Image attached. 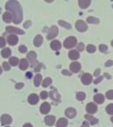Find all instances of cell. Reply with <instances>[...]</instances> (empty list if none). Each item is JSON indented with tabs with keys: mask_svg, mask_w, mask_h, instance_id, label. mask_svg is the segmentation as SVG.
Instances as JSON below:
<instances>
[{
	"mask_svg": "<svg viewBox=\"0 0 113 127\" xmlns=\"http://www.w3.org/2000/svg\"><path fill=\"white\" fill-rule=\"evenodd\" d=\"M99 50H100V51H102V52H106L108 50V47L106 45H104V44H101V45L99 46Z\"/></svg>",
	"mask_w": 113,
	"mask_h": 127,
	"instance_id": "obj_37",
	"label": "cell"
},
{
	"mask_svg": "<svg viewBox=\"0 0 113 127\" xmlns=\"http://www.w3.org/2000/svg\"><path fill=\"white\" fill-rule=\"evenodd\" d=\"M75 27L78 31H79V32H85V31H87V24H86L85 21H83V20H78V21H76Z\"/></svg>",
	"mask_w": 113,
	"mask_h": 127,
	"instance_id": "obj_4",
	"label": "cell"
},
{
	"mask_svg": "<svg viewBox=\"0 0 113 127\" xmlns=\"http://www.w3.org/2000/svg\"><path fill=\"white\" fill-rule=\"evenodd\" d=\"M3 67H4V71H10L11 67H10V64H9V63H7V62H4L3 63Z\"/></svg>",
	"mask_w": 113,
	"mask_h": 127,
	"instance_id": "obj_36",
	"label": "cell"
},
{
	"mask_svg": "<svg viewBox=\"0 0 113 127\" xmlns=\"http://www.w3.org/2000/svg\"><path fill=\"white\" fill-rule=\"evenodd\" d=\"M28 67V63L27 61V59H21L20 61V69L24 71V70H27Z\"/></svg>",
	"mask_w": 113,
	"mask_h": 127,
	"instance_id": "obj_23",
	"label": "cell"
},
{
	"mask_svg": "<svg viewBox=\"0 0 113 127\" xmlns=\"http://www.w3.org/2000/svg\"><path fill=\"white\" fill-rule=\"evenodd\" d=\"M5 44H6L5 40H4L3 37H0V48L4 47V46H5Z\"/></svg>",
	"mask_w": 113,
	"mask_h": 127,
	"instance_id": "obj_40",
	"label": "cell"
},
{
	"mask_svg": "<svg viewBox=\"0 0 113 127\" xmlns=\"http://www.w3.org/2000/svg\"><path fill=\"white\" fill-rule=\"evenodd\" d=\"M6 127H8V126H6Z\"/></svg>",
	"mask_w": 113,
	"mask_h": 127,
	"instance_id": "obj_56",
	"label": "cell"
},
{
	"mask_svg": "<svg viewBox=\"0 0 113 127\" xmlns=\"http://www.w3.org/2000/svg\"><path fill=\"white\" fill-rule=\"evenodd\" d=\"M58 28L56 26H52L51 28H50L49 30V33H48V35H47V39L48 40H51L53 38H55L56 36L58 35Z\"/></svg>",
	"mask_w": 113,
	"mask_h": 127,
	"instance_id": "obj_3",
	"label": "cell"
},
{
	"mask_svg": "<svg viewBox=\"0 0 113 127\" xmlns=\"http://www.w3.org/2000/svg\"><path fill=\"white\" fill-rule=\"evenodd\" d=\"M111 46H112V47H113V40H112V41H111Z\"/></svg>",
	"mask_w": 113,
	"mask_h": 127,
	"instance_id": "obj_54",
	"label": "cell"
},
{
	"mask_svg": "<svg viewBox=\"0 0 113 127\" xmlns=\"http://www.w3.org/2000/svg\"><path fill=\"white\" fill-rule=\"evenodd\" d=\"M66 116L69 118H74L76 116V110L74 108H68L66 110Z\"/></svg>",
	"mask_w": 113,
	"mask_h": 127,
	"instance_id": "obj_12",
	"label": "cell"
},
{
	"mask_svg": "<svg viewBox=\"0 0 113 127\" xmlns=\"http://www.w3.org/2000/svg\"><path fill=\"white\" fill-rule=\"evenodd\" d=\"M50 47L53 50H58L61 49V43L59 41H53L50 43Z\"/></svg>",
	"mask_w": 113,
	"mask_h": 127,
	"instance_id": "obj_19",
	"label": "cell"
},
{
	"mask_svg": "<svg viewBox=\"0 0 113 127\" xmlns=\"http://www.w3.org/2000/svg\"><path fill=\"white\" fill-rule=\"evenodd\" d=\"M100 72H101V70H100V69H96L94 74H95V76H98L100 74Z\"/></svg>",
	"mask_w": 113,
	"mask_h": 127,
	"instance_id": "obj_47",
	"label": "cell"
},
{
	"mask_svg": "<svg viewBox=\"0 0 113 127\" xmlns=\"http://www.w3.org/2000/svg\"><path fill=\"white\" fill-rule=\"evenodd\" d=\"M85 118L87 119V120H88V121L91 123V125H95V124L98 123V120L95 117H92V116L90 115H85Z\"/></svg>",
	"mask_w": 113,
	"mask_h": 127,
	"instance_id": "obj_25",
	"label": "cell"
},
{
	"mask_svg": "<svg viewBox=\"0 0 113 127\" xmlns=\"http://www.w3.org/2000/svg\"><path fill=\"white\" fill-rule=\"evenodd\" d=\"M90 0H79V5L82 9H86L88 7V5L90 4Z\"/></svg>",
	"mask_w": 113,
	"mask_h": 127,
	"instance_id": "obj_21",
	"label": "cell"
},
{
	"mask_svg": "<svg viewBox=\"0 0 113 127\" xmlns=\"http://www.w3.org/2000/svg\"><path fill=\"white\" fill-rule=\"evenodd\" d=\"M76 98H77L78 101H83L86 98V95L83 92H78L77 95H76Z\"/></svg>",
	"mask_w": 113,
	"mask_h": 127,
	"instance_id": "obj_31",
	"label": "cell"
},
{
	"mask_svg": "<svg viewBox=\"0 0 113 127\" xmlns=\"http://www.w3.org/2000/svg\"><path fill=\"white\" fill-rule=\"evenodd\" d=\"M40 68H41V64H38L37 67L35 68V71H40Z\"/></svg>",
	"mask_w": 113,
	"mask_h": 127,
	"instance_id": "obj_48",
	"label": "cell"
},
{
	"mask_svg": "<svg viewBox=\"0 0 113 127\" xmlns=\"http://www.w3.org/2000/svg\"><path fill=\"white\" fill-rule=\"evenodd\" d=\"M41 81H42V76L41 74H37V75L35 77L34 79V84L36 87H39L40 84H41Z\"/></svg>",
	"mask_w": 113,
	"mask_h": 127,
	"instance_id": "obj_27",
	"label": "cell"
},
{
	"mask_svg": "<svg viewBox=\"0 0 113 127\" xmlns=\"http://www.w3.org/2000/svg\"><path fill=\"white\" fill-rule=\"evenodd\" d=\"M5 9L12 13L13 17V22L15 24H20L22 20V8L18 1L11 0L8 1L5 4Z\"/></svg>",
	"mask_w": 113,
	"mask_h": 127,
	"instance_id": "obj_1",
	"label": "cell"
},
{
	"mask_svg": "<svg viewBox=\"0 0 113 127\" xmlns=\"http://www.w3.org/2000/svg\"><path fill=\"white\" fill-rule=\"evenodd\" d=\"M104 76H106V77H108V79H111V76H110L109 74L105 73V74H104Z\"/></svg>",
	"mask_w": 113,
	"mask_h": 127,
	"instance_id": "obj_52",
	"label": "cell"
},
{
	"mask_svg": "<svg viewBox=\"0 0 113 127\" xmlns=\"http://www.w3.org/2000/svg\"><path fill=\"white\" fill-rule=\"evenodd\" d=\"M7 42L10 45H15L18 42V37L15 34H10L7 38Z\"/></svg>",
	"mask_w": 113,
	"mask_h": 127,
	"instance_id": "obj_13",
	"label": "cell"
},
{
	"mask_svg": "<svg viewBox=\"0 0 113 127\" xmlns=\"http://www.w3.org/2000/svg\"><path fill=\"white\" fill-rule=\"evenodd\" d=\"M28 58L30 62H35L36 60V54L35 53L34 51H30L29 53L28 54Z\"/></svg>",
	"mask_w": 113,
	"mask_h": 127,
	"instance_id": "obj_26",
	"label": "cell"
},
{
	"mask_svg": "<svg viewBox=\"0 0 113 127\" xmlns=\"http://www.w3.org/2000/svg\"><path fill=\"white\" fill-rule=\"evenodd\" d=\"M81 127H88V124H87V122H84V123L82 124Z\"/></svg>",
	"mask_w": 113,
	"mask_h": 127,
	"instance_id": "obj_50",
	"label": "cell"
},
{
	"mask_svg": "<svg viewBox=\"0 0 113 127\" xmlns=\"http://www.w3.org/2000/svg\"><path fill=\"white\" fill-rule=\"evenodd\" d=\"M12 122V117H11V116L4 114V115H3L2 117H1V123H2L3 125H10Z\"/></svg>",
	"mask_w": 113,
	"mask_h": 127,
	"instance_id": "obj_8",
	"label": "cell"
},
{
	"mask_svg": "<svg viewBox=\"0 0 113 127\" xmlns=\"http://www.w3.org/2000/svg\"><path fill=\"white\" fill-rule=\"evenodd\" d=\"M111 65H113V61H112V60H108V61L105 63L106 67H110V66H111Z\"/></svg>",
	"mask_w": 113,
	"mask_h": 127,
	"instance_id": "obj_42",
	"label": "cell"
},
{
	"mask_svg": "<svg viewBox=\"0 0 113 127\" xmlns=\"http://www.w3.org/2000/svg\"><path fill=\"white\" fill-rule=\"evenodd\" d=\"M23 86H24L23 83H17V84H16V86H15V87L17 88V89H20V88H22V87H23Z\"/></svg>",
	"mask_w": 113,
	"mask_h": 127,
	"instance_id": "obj_44",
	"label": "cell"
},
{
	"mask_svg": "<svg viewBox=\"0 0 113 127\" xmlns=\"http://www.w3.org/2000/svg\"><path fill=\"white\" fill-rule=\"evenodd\" d=\"M30 26H31V21H29V20H28V21H27L26 23L24 24V28H28V27H30Z\"/></svg>",
	"mask_w": 113,
	"mask_h": 127,
	"instance_id": "obj_46",
	"label": "cell"
},
{
	"mask_svg": "<svg viewBox=\"0 0 113 127\" xmlns=\"http://www.w3.org/2000/svg\"><path fill=\"white\" fill-rule=\"evenodd\" d=\"M31 76H32L31 72H28V73H27V77H31Z\"/></svg>",
	"mask_w": 113,
	"mask_h": 127,
	"instance_id": "obj_51",
	"label": "cell"
},
{
	"mask_svg": "<svg viewBox=\"0 0 113 127\" xmlns=\"http://www.w3.org/2000/svg\"><path fill=\"white\" fill-rule=\"evenodd\" d=\"M28 101L30 104H33V105H34V104H36V103L39 101V97H38V95H36V94H32V95H30L29 96H28Z\"/></svg>",
	"mask_w": 113,
	"mask_h": 127,
	"instance_id": "obj_10",
	"label": "cell"
},
{
	"mask_svg": "<svg viewBox=\"0 0 113 127\" xmlns=\"http://www.w3.org/2000/svg\"><path fill=\"white\" fill-rule=\"evenodd\" d=\"M9 64H10L12 66H16L19 64V59L17 58H14V57H12V58H10V61H9Z\"/></svg>",
	"mask_w": 113,
	"mask_h": 127,
	"instance_id": "obj_29",
	"label": "cell"
},
{
	"mask_svg": "<svg viewBox=\"0 0 113 127\" xmlns=\"http://www.w3.org/2000/svg\"><path fill=\"white\" fill-rule=\"evenodd\" d=\"M68 125V122L66 118H60L57 123V127H66Z\"/></svg>",
	"mask_w": 113,
	"mask_h": 127,
	"instance_id": "obj_22",
	"label": "cell"
},
{
	"mask_svg": "<svg viewBox=\"0 0 113 127\" xmlns=\"http://www.w3.org/2000/svg\"><path fill=\"white\" fill-rule=\"evenodd\" d=\"M106 111H107V113L110 114V115H113V104H109L106 108Z\"/></svg>",
	"mask_w": 113,
	"mask_h": 127,
	"instance_id": "obj_34",
	"label": "cell"
},
{
	"mask_svg": "<svg viewBox=\"0 0 113 127\" xmlns=\"http://www.w3.org/2000/svg\"><path fill=\"white\" fill-rule=\"evenodd\" d=\"M77 50H79V51H82V50H84V44H83V42H79V43L78 44Z\"/></svg>",
	"mask_w": 113,
	"mask_h": 127,
	"instance_id": "obj_41",
	"label": "cell"
},
{
	"mask_svg": "<svg viewBox=\"0 0 113 127\" xmlns=\"http://www.w3.org/2000/svg\"><path fill=\"white\" fill-rule=\"evenodd\" d=\"M81 81L84 85H89L92 81V76L89 73H84L81 76Z\"/></svg>",
	"mask_w": 113,
	"mask_h": 127,
	"instance_id": "obj_7",
	"label": "cell"
},
{
	"mask_svg": "<svg viewBox=\"0 0 113 127\" xmlns=\"http://www.w3.org/2000/svg\"><path fill=\"white\" fill-rule=\"evenodd\" d=\"M111 122H112V123H113V117H111Z\"/></svg>",
	"mask_w": 113,
	"mask_h": 127,
	"instance_id": "obj_55",
	"label": "cell"
},
{
	"mask_svg": "<svg viewBox=\"0 0 113 127\" xmlns=\"http://www.w3.org/2000/svg\"><path fill=\"white\" fill-rule=\"evenodd\" d=\"M86 109H87V113L94 114V113H95V112L97 111V106L95 105V103L89 102V103H87V108H86Z\"/></svg>",
	"mask_w": 113,
	"mask_h": 127,
	"instance_id": "obj_6",
	"label": "cell"
},
{
	"mask_svg": "<svg viewBox=\"0 0 113 127\" xmlns=\"http://www.w3.org/2000/svg\"><path fill=\"white\" fill-rule=\"evenodd\" d=\"M94 100L96 103L98 104H102V103L104 101V96L101 94H97V95H95V97H94Z\"/></svg>",
	"mask_w": 113,
	"mask_h": 127,
	"instance_id": "obj_20",
	"label": "cell"
},
{
	"mask_svg": "<svg viewBox=\"0 0 113 127\" xmlns=\"http://www.w3.org/2000/svg\"><path fill=\"white\" fill-rule=\"evenodd\" d=\"M87 23H92V24H98L100 22V20L96 18H94V17H88L87 19Z\"/></svg>",
	"mask_w": 113,
	"mask_h": 127,
	"instance_id": "obj_30",
	"label": "cell"
},
{
	"mask_svg": "<svg viewBox=\"0 0 113 127\" xmlns=\"http://www.w3.org/2000/svg\"><path fill=\"white\" fill-rule=\"evenodd\" d=\"M106 97L109 100H113V90H109L106 93Z\"/></svg>",
	"mask_w": 113,
	"mask_h": 127,
	"instance_id": "obj_35",
	"label": "cell"
},
{
	"mask_svg": "<svg viewBox=\"0 0 113 127\" xmlns=\"http://www.w3.org/2000/svg\"><path fill=\"white\" fill-rule=\"evenodd\" d=\"M95 47L94 45H92V44H89V45H87V52H89V53H94V52L95 51Z\"/></svg>",
	"mask_w": 113,
	"mask_h": 127,
	"instance_id": "obj_33",
	"label": "cell"
},
{
	"mask_svg": "<svg viewBox=\"0 0 113 127\" xmlns=\"http://www.w3.org/2000/svg\"><path fill=\"white\" fill-rule=\"evenodd\" d=\"M45 124L47 125H50V126H51V125H53L54 124H55V121H56V118L54 116H47V117H45Z\"/></svg>",
	"mask_w": 113,
	"mask_h": 127,
	"instance_id": "obj_15",
	"label": "cell"
},
{
	"mask_svg": "<svg viewBox=\"0 0 113 127\" xmlns=\"http://www.w3.org/2000/svg\"><path fill=\"white\" fill-rule=\"evenodd\" d=\"M76 42H77V40H76L75 37H68L67 39L64 42V46L67 49H71V48H74V46L76 45Z\"/></svg>",
	"mask_w": 113,
	"mask_h": 127,
	"instance_id": "obj_2",
	"label": "cell"
},
{
	"mask_svg": "<svg viewBox=\"0 0 113 127\" xmlns=\"http://www.w3.org/2000/svg\"><path fill=\"white\" fill-rule=\"evenodd\" d=\"M58 24H59L60 26L64 27V28H66V29H71V28H72L71 24L67 23V22H66V21H64V20H59V21H58Z\"/></svg>",
	"mask_w": 113,
	"mask_h": 127,
	"instance_id": "obj_28",
	"label": "cell"
},
{
	"mask_svg": "<svg viewBox=\"0 0 113 127\" xmlns=\"http://www.w3.org/2000/svg\"><path fill=\"white\" fill-rule=\"evenodd\" d=\"M2 73V69H1V67H0V74Z\"/></svg>",
	"mask_w": 113,
	"mask_h": 127,
	"instance_id": "obj_53",
	"label": "cell"
},
{
	"mask_svg": "<svg viewBox=\"0 0 113 127\" xmlns=\"http://www.w3.org/2000/svg\"><path fill=\"white\" fill-rule=\"evenodd\" d=\"M40 96H41V98H42V99L45 100L46 98L49 96V94H48V92H46V91H42V92H41V95H40Z\"/></svg>",
	"mask_w": 113,
	"mask_h": 127,
	"instance_id": "obj_38",
	"label": "cell"
},
{
	"mask_svg": "<svg viewBox=\"0 0 113 127\" xmlns=\"http://www.w3.org/2000/svg\"><path fill=\"white\" fill-rule=\"evenodd\" d=\"M23 127H33V126H32V125H31V124H28V123H27V124H25V125H23Z\"/></svg>",
	"mask_w": 113,
	"mask_h": 127,
	"instance_id": "obj_49",
	"label": "cell"
},
{
	"mask_svg": "<svg viewBox=\"0 0 113 127\" xmlns=\"http://www.w3.org/2000/svg\"><path fill=\"white\" fill-rule=\"evenodd\" d=\"M3 20H4V22L6 23H10V22L13 21V17H12V13L11 12H4V15H3Z\"/></svg>",
	"mask_w": 113,
	"mask_h": 127,
	"instance_id": "obj_14",
	"label": "cell"
},
{
	"mask_svg": "<svg viewBox=\"0 0 113 127\" xmlns=\"http://www.w3.org/2000/svg\"><path fill=\"white\" fill-rule=\"evenodd\" d=\"M27 47L24 45H20V47H19V50H20V53H25V52H27Z\"/></svg>",
	"mask_w": 113,
	"mask_h": 127,
	"instance_id": "obj_39",
	"label": "cell"
},
{
	"mask_svg": "<svg viewBox=\"0 0 113 127\" xmlns=\"http://www.w3.org/2000/svg\"><path fill=\"white\" fill-rule=\"evenodd\" d=\"M51 82H52V80H51V79H50V78H46L43 81H42V86L43 87H49L50 84H51Z\"/></svg>",
	"mask_w": 113,
	"mask_h": 127,
	"instance_id": "obj_32",
	"label": "cell"
},
{
	"mask_svg": "<svg viewBox=\"0 0 113 127\" xmlns=\"http://www.w3.org/2000/svg\"><path fill=\"white\" fill-rule=\"evenodd\" d=\"M50 97L51 98L53 101H59L60 95L58 93L57 90H52L51 92H50Z\"/></svg>",
	"mask_w": 113,
	"mask_h": 127,
	"instance_id": "obj_17",
	"label": "cell"
},
{
	"mask_svg": "<svg viewBox=\"0 0 113 127\" xmlns=\"http://www.w3.org/2000/svg\"><path fill=\"white\" fill-rule=\"evenodd\" d=\"M62 73H63L64 75H68V76H71L72 75V72L66 71V70H64V71H62Z\"/></svg>",
	"mask_w": 113,
	"mask_h": 127,
	"instance_id": "obj_45",
	"label": "cell"
},
{
	"mask_svg": "<svg viewBox=\"0 0 113 127\" xmlns=\"http://www.w3.org/2000/svg\"><path fill=\"white\" fill-rule=\"evenodd\" d=\"M50 103L48 102L42 103V105H41V107H40V110H41L42 114H47L50 111Z\"/></svg>",
	"mask_w": 113,
	"mask_h": 127,
	"instance_id": "obj_11",
	"label": "cell"
},
{
	"mask_svg": "<svg viewBox=\"0 0 113 127\" xmlns=\"http://www.w3.org/2000/svg\"><path fill=\"white\" fill-rule=\"evenodd\" d=\"M6 31L9 33H14V34H24L25 32L23 30L20 29V28H14V27H7L6 28Z\"/></svg>",
	"mask_w": 113,
	"mask_h": 127,
	"instance_id": "obj_9",
	"label": "cell"
},
{
	"mask_svg": "<svg viewBox=\"0 0 113 127\" xmlns=\"http://www.w3.org/2000/svg\"><path fill=\"white\" fill-rule=\"evenodd\" d=\"M81 69V65H80V64L78 63V62H74V63H72L70 64V70H71L74 73H77L80 71Z\"/></svg>",
	"mask_w": 113,
	"mask_h": 127,
	"instance_id": "obj_5",
	"label": "cell"
},
{
	"mask_svg": "<svg viewBox=\"0 0 113 127\" xmlns=\"http://www.w3.org/2000/svg\"><path fill=\"white\" fill-rule=\"evenodd\" d=\"M103 77H102V76H100L99 78H97V79H95V81H94V83H95V84H98V83H99V82H101L102 80H103Z\"/></svg>",
	"mask_w": 113,
	"mask_h": 127,
	"instance_id": "obj_43",
	"label": "cell"
},
{
	"mask_svg": "<svg viewBox=\"0 0 113 127\" xmlns=\"http://www.w3.org/2000/svg\"><path fill=\"white\" fill-rule=\"evenodd\" d=\"M69 58H70V59H72V60H76V59H78V58H79V51L78 50H71V51L69 52Z\"/></svg>",
	"mask_w": 113,
	"mask_h": 127,
	"instance_id": "obj_16",
	"label": "cell"
},
{
	"mask_svg": "<svg viewBox=\"0 0 113 127\" xmlns=\"http://www.w3.org/2000/svg\"><path fill=\"white\" fill-rule=\"evenodd\" d=\"M1 54H2L3 58H9V57L11 56V54H12V51H11V50L9 49V48H5V49H4V50H2Z\"/></svg>",
	"mask_w": 113,
	"mask_h": 127,
	"instance_id": "obj_24",
	"label": "cell"
},
{
	"mask_svg": "<svg viewBox=\"0 0 113 127\" xmlns=\"http://www.w3.org/2000/svg\"><path fill=\"white\" fill-rule=\"evenodd\" d=\"M42 42H43V39H42V35L38 34V35L36 36V38H35V40H34V45L36 46V47H40V46L42 45Z\"/></svg>",
	"mask_w": 113,
	"mask_h": 127,
	"instance_id": "obj_18",
	"label": "cell"
}]
</instances>
